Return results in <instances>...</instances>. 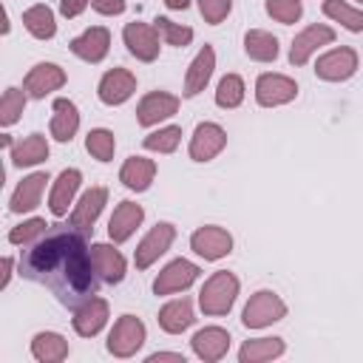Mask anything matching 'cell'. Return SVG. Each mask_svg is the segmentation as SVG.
I'll return each mask as SVG.
<instances>
[{
  "label": "cell",
  "instance_id": "1",
  "mask_svg": "<svg viewBox=\"0 0 363 363\" xmlns=\"http://www.w3.org/2000/svg\"><path fill=\"white\" fill-rule=\"evenodd\" d=\"M20 275L48 286L51 295L68 309L91 301L102 281L85 233L71 224H48L37 241L26 244L20 252Z\"/></svg>",
  "mask_w": 363,
  "mask_h": 363
},
{
  "label": "cell",
  "instance_id": "2",
  "mask_svg": "<svg viewBox=\"0 0 363 363\" xmlns=\"http://www.w3.org/2000/svg\"><path fill=\"white\" fill-rule=\"evenodd\" d=\"M235 295H238V278L227 269H218L204 281L199 292V306L204 315H227L235 303Z\"/></svg>",
  "mask_w": 363,
  "mask_h": 363
},
{
  "label": "cell",
  "instance_id": "3",
  "mask_svg": "<svg viewBox=\"0 0 363 363\" xmlns=\"http://www.w3.org/2000/svg\"><path fill=\"white\" fill-rule=\"evenodd\" d=\"M142 343H145V323L136 315H122L108 335V352L113 357H130L142 349Z\"/></svg>",
  "mask_w": 363,
  "mask_h": 363
},
{
  "label": "cell",
  "instance_id": "4",
  "mask_svg": "<svg viewBox=\"0 0 363 363\" xmlns=\"http://www.w3.org/2000/svg\"><path fill=\"white\" fill-rule=\"evenodd\" d=\"M284 315H286L284 301H281L275 292L261 289V292H255V295L247 301L241 320H244V326H247V329H261V326H269V323L281 320Z\"/></svg>",
  "mask_w": 363,
  "mask_h": 363
},
{
  "label": "cell",
  "instance_id": "5",
  "mask_svg": "<svg viewBox=\"0 0 363 363\" xmlns=\"http://www.w3.org/2000/svg\"><path fill=\"white\" fill-rule=\"evenodd\" d=\"M176 238V227L167 224V221H159L156 227H150V233L139 241L136 252H133V261H136V269H147L159 255H164L170 250Z\"/></svg>",
  "mask_w": 363,
  "mask_h": 363
},
{
  "label": "cell",
  "instance_id": "6",
  "mask_svg": "<svg viewBox=\"0 0 363 363\" xmlns=\"http://www.w3.org/2000/svg\"><path fill=\"white\" fill-rule=\"evenodd\" d=\"M354 71H357V54H354V48H349V45L332 48L329 54L318 57V62H315V74H318L320 79H326V82H343V79H349Z\"/></svg>",
  "mask_w": 363,
  "mask_h": 363
},
{
  "label": "cell",
  "instance_id": "7",
  "mask_svg": "<svg viewBox=\"0 0 363 363\" xmlns=\"http://www.w3.org/2000/svg\"><path fill=\"white\" fill-rule=\"evenodd\" d=\"M190 247L204 261H218V258L233 252V235L224 227H213V224L210 227H199L190 235Z\"/></svg>",
  "mask_w": 363,
  "mask_h": 363
},
{
  "label": "cell",
  "instance_id": "8",
  "mask_svg": "<svg viewBox=\"0 0 363 363\" xmlns=\"http://www.w3.org/2000/svg\"><path fill=\"white\" fill-rule=\"evenodd\" d=\"M122 40L128 45V51L142 60V62H153L159 57V28L147 26V23H128L122 28Z\"/></svg>",
  "mask_w": 363,
  "mask_h": 363
},
{
  "label": "cell",
  "instance_id": "9",
  "mask_svg": "<svg viewBox=\"0 0 363 363\" xmlns=\"http://www.w3.org/2000/svg\"><path fill=\"white\" fill-rule=\"evenodd\" d=\"M295 96H298V85H295V79H289L284 74H261L255 82V99L264 108L286 105Z\"/></svg>",
  "mask_w": 363,
  "mask_h": 363
},
{
  "label": "cell",
  "instance_id": "10",
  "mask_svg": "<svg viewBox=\"0 0 363 363\" xmlns=\"http://www.w3.org/2000/svg\"><path fill=\"white\" fill-rule=\"evenodd\" d=\"M199 267L193 264V261H187V258H176V261H170L159 275H156V281H153V292L156 295H170V292H182V289H187L196 278H199Z\"/></svg>",
  "mask_w": 363,
  "mask_h": 363
},
{
  "label": "cell",
  "instance_id": "11",
  "mask_svg": "<svg viewBox=\"0 0 363 363\" xmlns=\"http://www.w3.org/2000/svg\"><path fill=\"white\" fill-rule=\"evenodd\" d=\"M176 111H179V96H173L167 91H150L136 105V122L142 128H150V125H159L162 119L173 116Z\"/></svg>",
  "mask_w": 363,
  "mask_h": 363
},
{
  "label": "cell",
  "instance_id": "12",
  "mask_svg": "<svg viewBox=\"0 0 363 363\" xmlns=\"http://www.w3.org/2000/svg\"><path fill=\"white\" fill-rule=\"evenodd\" d=\"M224 145H227L224 128L216 122H201L190 139V159L193 162H210L224 150Z\"/></svg>",
  "mask_w": 363,
  "mask_h": 363
},
{
  "label": "cell",
  "instance_id": "13",
  "mask_svg": "<svg viewBox=\"0 0 363 363\" xmlns=\"http://www.w3.org/2000/svg\"><path fill=\"white\" fill-rule=\"evenodd\" d=\"M62 85H65V71H62L60 65H54V62H37V65L26 74V79H23V91H26L31 99H43L45 94L57 91V88H62Z\"/></svg>",
  "mask_w": 363,
  "mask_h": 363
},
{
  "label": "cell",
  "instance_id": "14",
  "mask_svg": "<svg viewBox=\"0 0 363 363\" xmlns=\"http://www.w3.org/2000/svg\"><path fill=\"white\" fill-rule=\"evenodd\" d=\"M105 201H108V190L105 187H88L79 196V201L74 204L68 224L77 227V230H82V233H91L94 224H96V218H99V213H102V207H105Z\"/></svg>",
  "mask_w": 363,
  "mask_h": 363
},
{
  "label": "cell",
  "instance_id": "15",
  "mask_svg": "<svg viewBox=\"0 0 363 363\" xmlns=\"http://www.w3.org/2000/svg\"><path fill=\"white\" fill-rule=\"evenodd\" d=\"M68 48H71L74 57H79L85 62H102L108 48H111V34H108L105 26H91L79 37H74Z\"/></svg>",
  "mask_w": 363,
  "mask_h": 363
},
{
  "label": "cell",
  "instance_id": "16",
  "mask_svg": "<svg viewBox=\"0 0 363 363\" xmlns=\"http://www.w3.org/2000/svg\"><path fill=\"white\" fill-rule=\"evenodd\" d=\"M335 40V31L323 23H315L309 28H303L295 40H292V48H289V62L292 65H303L320 45H329Z\"/></svg>",
  "mask_w": 363,
  "mask_h": 363
},
{
  "label": "cell",
  "instance_id": "17",
  "mask_svg": "<svg viewBox=\"0 0 363 363\" xmlns=\"http://www.w3.org/2000/svg\"><path fill=\"white\" fill-rule=\"evenodd\" d=\"M99 99L105 105H122L130 99V94L136 91V77L128 68H111L102 79H99Z\"/></svg>",
  "mask_w": 363,
  "mask_h": 363
},
{
  "label": "cell",
  "instance_id": "18",
  "mask_svg": "<svg viewBox=\"0 0 363 363\" xmlns=\"http://www.w3.org/2000/svg\"><path fill=\"white\" fill-rule=\"evenodd\" d=\"M79 182H82V173L77 167H68V170H62L57 176L54 187H51V196H48V210L57 218H62L68 213V204H74V196L79 190Z\"/></svg>",
  "mask_w": 363,
  "mask_h": 363
},
{
  "label": "cell",
  "instance_id": "19",
  "mask_svg": "<svg viewBox=\"0 0 363 363\" xmlns=\"http://www.w3.org/2000/svg\"><path fill=\"white\" fill-rule=\"evenodd\" d=\"M108 323V301L105 298H91L74 312V332L82 337H94L102 326Z\"/></svg>",
  "mask_w": 363,
  "mask_h": 363
},
{
  "label": "cell",
  "instance_id": "20",
  "mask_svg": "<svg viewBox=\"0 0 363 363\" xmlns=\"http://www.w3.org/2000/svg\"><path fill=\"white\" fill-rule=\"evenodd\" d=\"M142 218H145L142 204H136V201H122V204L113 210L111 221H108V235L113 238V244L128 241V238L133 235V230L142 224Z\"/></svg>",
  "mask_w": 363,
  "mask_h": 363
},
{
  "label": "cell",
  "instance_id": "21",
  "mask_svg": "<svg viewBox=\"0 0 363 363\" xmlns=\"http://www.w3.org/2000/svg\"><path fill=\"white\" fill-rule=\"evenodd\" d=\"M190 343H193V352H196L201 360L213 363V360H221V357L227 354V349H230V335H227L221 326H207V329H199Z\"/></svg>",
  "mask_w": 363,
  "mask_h": 363
},
{
  "label": "cell",
  "instance_id": "22",
  "mask_svg": "<svg viewBox=\"0 0 363 363\" xmlns=\"http://www.w3.org/2000/svg\"><path fill=\"white\" fill-rule=\"evenodd\" d=\"M213 68H216V51H213V45H204L199 54H196V60L190 62V68H187V77H184V96H196L199 91H204V85L210 82V77H213Z\"/></svg>",
  "mask_w": 363,
  "mask_h": 363
},
{
  "label": "cell",
  "instance_id": "23",
  "mask_svg": "<svg viewBox=\"0 0 363 363\" xmlns=\"http://www.w3.org/2000/svg\"><path fill=\"white\" fill-rule=\"evenodd\" d=\"M91 258H94V267H96V272L105 284H119L125 278V258L111 244H94Z\"/></svg>",
  "mask_w": 363,
  "mask_h": 363
},
{
  "label": "cell",
  "instance_id": "24",
  "mask_svg": "<svg viewBox=\"0 0 363 363\" xmlns=\"http://www.w3.org/2000/svg\"><path fill=\"white\" fill-rule=\"evenodd\" d=\"M153 176H156V162H153V159H145V156H130V159H125V164H122V170H119V182H122L128 190H136V193L147 190L150 182H153Z\"/></svg>",
  "mask_w": 363,
  "mask_h": 363
},
{
  "label": "cell",
  "instance_id": "25",
  "mask_svg": "<svg viewBox=\"0 0 363 363\" xmlns=\"http://www.w3.org/2000/svg\"><path fill=\"white\" fill-rule=\"evenodd\" d=\"M45 182H48V173H31V176H26L17 184V190H14L11 201H9V210L11 213H31L40 204V196H43Z\"/></svg>",
  "mask_w": 363,
  "mask_h": 363
},
{
  "label": "cell",
  "instance_id": "26",
  "mask_svg": "<svg viewBox=\"0 0 363 363\" xmlns=\"http://www.w3.org/2000/svg\"><path fill=\"white\" fill-rule=\"evenodd\" d=\"M193 303L190 298H179V301H170L159 309V326L167 332V335H182L184 329L193 326Z\"/></svg>",
  "mask_w": 363,
  "mask_h": 363
},
{
  "label": "cell",
  "instance_id": "27",
  "mask_svg": "<svg viewBox=\"0 0 363 363\" xmlns=\"http://www.w3.org/2000/svg\"><path fill=\"white\" fill-rule=\"evenodd\" d=\"M79 128V111L71 99H54V116H51V136L57 142H71Z\"/></svg>",
  "mask_w": 363,
  "mask_h": 363
},
{
  "label": "cell",
  "instance_id": "28",
  "mask_svg": "<svg viewBox=\"0 0 363 363\" xmlns=\"http://www.w3.org/2000/svg\"><path fill=\"white\" fill-rule=\"evenodd\" d=\"M45 159H48V142L40 133H31V136L11 145V162L17 167H31V164H40Z\"/></svg>",
  "mask_w": 363,
  "mask_h": 363
},
{
  "label": "cell",
  "instance_id": "29",
  "mask_svg": "<svg viewBox=\"0 0 363 363\" xmlns=\"http://www.w3.org/2000/svg\"><path fill=\"white\" fill-rule=\"evenodd\" d=\"M23 26H26V31H28L31 37H37V40H51V37L57 34L54 11H51L48 6H43V3H37V6H31V9L23 11Z\"/></svg>",
  "mask_w": 363,
  "mask_h": 363
},
{
  "label": "cell",
  "instance_id": "30",
  "mask_svg": "<svg viewBox=\"0 0 363 363\" xmlns=\"http://www.w3.org/2000/svg\"><path fill=\"white\" fill-rule=\"evenodd\" d=\"M31 354L43 363H60L68 357V343L57 332H40L31 340Z\"/></svg>",
  "mask_w": 363,
  "mask_h": 363
},
{
  "label": "cell",
  "instance_id": "31",
  "mask_svg": "<svg viewBox=\"0 0 363 363\" xmlns=\"http://www.w3.org/2000/svg\"><path fill=\"white\" fill-rule=\"evenodd\" d=\"M244 51L250 60L255 62H272L278 57V40L269 34V31H261V28H252L247 31L244 37Z\"/></svg>",
  "mask_w": 363,
  "mask_h": 363
},
{
  "label": "cell",
  "instance_id": "32",
  "mask_svg": "<svg viewBox=\"0 0 363 363\" xmlns=\"http://www.w3.org/2000/svg\"><path fill=\"white\" fill-rule=\"evenodd\" d=\"M284 354V340L281 337H258V340H247L238 352L241 363H258V360H272Z\"/></svg>",
  "mask_w": 363,
  "mask_h": 363
},
{
  "label": "cell",
  "instance_id": "33",
  "mask_svg": "<svg viewBox=\"0 0 363 363\" xmlns=\"http://www.w3.org/2000/svg\"><path fill=\"white\" fill-rule=\"evenodd\" d=\"M323 14L329 20H335V23H340L349 31H363V11L346 6L343 0H326L323 3Z\"/></svg>",
  "mask_w": 363,
  "mask_h": 363
},
{
  "label": "cell",
  "instance_id": "34",
  "mask_svg": "<svg viewBox=\"0 0 363 363\" xmlns=\"http://www.w3.org/2000/svg\"><path fill=\"white\" fill-rule=\"evenodd\" d=\"M241 102H244V79L238 74L221 77V82L216 88V105L218 108H238Z\"/></svg>",
  "mask_w": 363,
  "mask_h": 363
},
{
  "label": "cell",
  "instance_id": "35",
  "mask_svg": "<svg viewBox=\"0 0 363 363\" xmlns=\"http://www.w3.org/2000/svg\"><path fill=\"white\" fill-rule=\"evenodd\" d=\"M26 96L20 88H6L3 91V99H0V125L9 128L20 119V113L26 111Z\"/></svg>",
  "mask_w": 363,
  "mask_h": 363
},
{
  "label": "cell",
  "instance_id": "36",
  "mask_svg": "<svg viewBox=\"0 0 363 363\" xmlns=\"http://www.w3.org/2000/svg\"><path fill=\"white\" fill-rule=\"evenodd\" d=\"M85 147H88V153H91L96 162H111V159H113L116 139H113L111 130H105V128H94V130L88 133V139H85Z\"/></svg>",
  "mask_w": 363,
  "mask_h": 363
},
{
  "label": "cell",
  "instance_id": "37",
  "mask_svg": "<svg viewBox=\"0 0 363 363\" xmlns=\"http://www.w3.org/2000/svg\"><path fill=\"white\" fill-rule=\"evenodd\" d=\"M179 139H182V128L179 125H167V128H159L153 133L145 136V147L147 150H159V153H173L179 147Z\"/></svg>",
  "mask_w": 363,
  "mask_h": 363
},
{
  "label": "cell",
  "instance_id": "38",
  "mask_svg": "<svg viewBox=\"0 0 363 363\" xmlns=\"http://www.w3.org/2000/svg\"><path fill=\"white\" fill-rule=\"evenodd\" d=\"M156 28L164 37V43L167 45H176V48H184L193 40V28L190 26H179V23H173L167 17H156Z\"/></svg>",
  "mask_w": 363,
  "mask_h": 363
},
{
  "label": "cell",
  "instance_id": "39",
  "mask_svg": "<svg viewBox=\"0 0 363 363\" xmlns=\"http://www.w3.org/2000/svg\"><path fill=\"white\" fill-rule=\"evenodd\" d=\"M267 14L284 26H292L301 20L303 6H301V0H267Z\"/></svg>",
  "mask_w": 363,
  "mask_h": 363
},
{
  "label": "cell",
  "instance_id": "40",
  "mask_svg": "<svg viewBox=\"0 0 363 363\" xmlns=\"http://www.w3.org/2000/svg\"><path fill=\"white\" fill-rule=\"evenodd\" d=\"M48 230V224H45V218H28V221H23V224H17V227H11V233H9V241L11 244H31V241H37L43 233Z\"/></svg>",
  "mask_w": 363,
  "mask_h": 363
},
{
  "label": "cell",
  "instance_id": "41",
  "mask_svg": "<svg viewBox=\"0 0 363 363\" xmlns=\"http://www.w3.org/2000/svg\"><path fill=\"white\" fill-rule=\"evenodd\" d=\"M196 3H199L201 17H204L210 26H218V23L230 14V9H233V0H196Z\"/></svg>",
  "mask_w": 363,
  "mask_h": 363
},
{
  "label": "cell",
  "instance_id": "42",
  "mask_svg": "<svg viewBox=\"0 0 363 363\" xmlns=\"http://www.w3.org/2000/svg\"><path fill=\"white\" fill-rule=\"evenodd\" d=\"M91 9L99 14H122L125 11V0H91Z\"/></svg>",
  "mask_w": 363,
  "mask_h": 363
},
{
  "label": "cell",
  "instance_id": "43",
  "mask_svg": "<svg viewBox=\"0 0 363 363\" xmlns=\"http://www.w3.org/2000/svg\"><path fill=\"white\" fill-rule=\"evenodd\" d=\"M88 3L91 0H60V11H62V17H77Z\"/></svg>",
  "mask_w": 363,
  "mask_h": 363
},
{
  "label": "cell",
  "instance_id": "44",
  "mask_svg": "<svg viewBox=\"0 0 363 363\" xmlns=\"http://www.w3.org/2000/svg\"><path fill=\"white\" fill-rule=\"evenodd\" d=\"M159 360H182L184 363V357L176 354V352H156V354H150V363H159Z\"/></svg>",
  "mask_w": 363,
  "mask_h": 363
},
{
  "label": "cell",
  "instance_id": "45",
  "mask_svg": "<svg viewBox=\"0 0 363 363\" xmlns=\"http://www.w3.org/2000/svg\"><path fill=\"white\" fill-rule=\"evenodd\" d=\"M11 258H3V278H0V286H6L9 284V278H11Z\"/></svg>",
  "mask_w": 363,
  "mask_h": 363
},
{
  "label": "cell",
  "instance_id": "46",
  "mask_svg": "<svg viewBox=\"0 0 363 363\" xmlns=\"http://www.w3.org/2000/svg\"><path fill=\"white\" fill-rule=\"evenodd\" d=\"M164 6L173 9V11H184V9L190 6V0H164Z\"/></svg>",
  "mask_w": 363,
  "mask_h": 363
},
{
  "label": "cell",
  "instance_id": "47",
  "mask_svg": "<svg viewBox=\"0 0 363 363\" xmlns=\"http://www.w3.org/2000/svg\"><path fill=\"white\" fill-rule=\"evenodd\" d=\"M357 3H363V0H357Z\"/></svg>",
  "mask_w": 363,
  "mask_h": 363
}]
</instances>
